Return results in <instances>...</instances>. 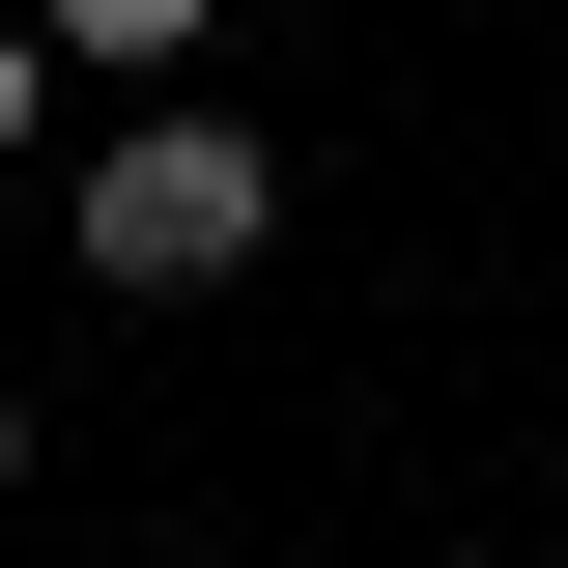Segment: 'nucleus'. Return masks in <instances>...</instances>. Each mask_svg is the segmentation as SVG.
I'll use <instances>...</instances> for the list:
<instances>
[{"label": "nucleus", "instance_id": "nucleus-4", "mask_svg": "<svg viewBox=\"0 0 568 568\" xmlns=\"http://www.w3.org/2000/svg\"><path fill=\"white\" fill-rule=\"evenodd\" d=\"M0 511H29V369H0Z\"/></svg>", "mask_w": 568, "mask_h": 568}, {"label": "nucleus", "instance_id": "nucleus-3", "mask_svg": "<svg viewBox=\"0 0 568 568\" xmlns=\"http://www.w3.org/2000/svg\"><path fill=\"white\" fill-rule=\"evenodd\" d=\"M29 142H58V29L0 0V171H29Z\"/></svg>", "mask_w": 568, "mask_h": 568}, {"label": "nucleus", "instance_id": "nucleus-1", "mask_svg": "<svg viewBox=\"0 0 568 568\" xmlns=\"http://www.w3.org/2000/svg\"><path fill=\"white\" fill-rule=\"evenodd\" d=\"M58 256L114 284V313H200V284L284 256V142L227 114V85H114V142L58 171Z\"/></svg>", "mask_w": 568, "mask_h": 568}, {"label": "nucleus", "instance_id": "nucleus-6", "mask_svg": "<svg viewBox=\"0 0 568 568\" xmlns=\"http://www.w3.org/2000/svg\"><path fill=\"white\" fill-rule=\"evenodd\" d=\"M114 568H171V540H114Z\"/></svg>", "mask_w": 568, "mask_h": 568}, {"label": "nucleus", "instance_id": "nucleus-5", "mask_svg": "<svg viewBox=\"0 0 568 568\" xmlns=\"http://www.w3.org/2000/svg\"><path fill=\"white\" fill-rule=\"evenodd\" d=\"M484 568H568V540H484Z\"/></svg>", "mask_w": 568, "mask_h": 568}, {"label": "nucleus", "instance_id": "nucleus-2", "mask_svg": "<svg viewBox=\"0 0 568 568\" xmlns=\"http://www.w3.org/2000/svg\"><path fill=\"white\" fill-rule=\"evenodd\" d=\"M29 29H58V85H200L227 0H29Z\"/></svg>", "mask_w": 568, "mask_h": 568}]
</instances>
